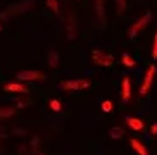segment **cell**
Here are the masks:
<instances>
[{"instance_id":"6da1fadb","label":"cell","mask_w":157,"mask_h":155,"mask_svg":"<svg viewBox=\"0 0 157 155\" xmlns=\"http://www.w3.org/2000/svg\"><path fill=\"white\" fill-rule=\"evenodd\" d=\"M31 4H33V0H23V2H19V4L10 5V7H7L4 12L0 14V19H2V21H5V19L12 17V16H17V14L26 12V10L31 7Z\"/></svg>"},{"instance_id":"7a4b0ae2","label":"cell","mask_w":157,"mask_h":155,"mask_svg":"<svg viewBox=\"0 0 157 155\" xmlns=\"http://www.w3.org/2000/svg\"><path fill=\"white\" fill-rule=\"evenodd\" d=\"M88 86H90V81L88 79H81V78H78V79H67V81L59 83L60 90H67V91H81Z\"/></svg>"},{"instance_id":"3957f363","label":"cell","mask_w":157,"mask_h":155,"mask_svg":"<svg viewBox=\"0 0 157 155\" xmlns=\"http://www.w3.org/2000/svg\"><path fill=\"white\" fill-rule=\"evenodd\" d=\"M17 81H45L47 76L42 73V71H35V69H24V71H19L16 74Z\"/></svg>"},{"instance_id":"277c9868","label":"cell","mask_w":157,"mask_h":155,"mask_svg":"<svg viewBox=\"0 0 157 155\" xmlns=\"http://www.w3.org/2000/svg\"><path fill=\"white\" fill-rule=\"evenodd\" d=\"M92 60L93 64L102 66V67H111L114 64V57L111 54H105L104 50H93L92 52Z\"/></svg>"},{"instance_id":"5b68a950","label":"cell","mask_w":157,"mask_h":155,"mask_svg":"<svg viewBox=\"0 0 157 155\" xmlns=\"http://www.w3.org/2000/svg\"><path fill=\"white\" fill-rule=\"evenodd\" d=\"M150 21H152V12L148 10L147 14H143L142 17H140L138 21H136V23L133 24V26L129 28V31H128L129 38H131V40H135V38H136V35H138V31H140V29H143V28L147 26V24L150 23Z\"/></svg>"},{"instance_id":"8992f818","label":"cell","mask_w":157,"mask_h":155,"mask_svg":"<svg viewBox=\"0 0 157 155\" xmlns=\"http://www.w3.org/2000/svg\"><path fill=\"white\" fill-rule=\"evenodd\" d=\"M155 64H150L147 69V73H145V78H143V83L142 86H140V95H147V91L150 90V86H152V81H154V76H155Z\"/></svg>"},{"instance_id":"52a82bcc","label":"cell","mask_w":157,"mask_h":155,"mask_svg":"<svg viewBox=\"0 0 157 155\" xmlns=\"http://www.w3.org/2000/svg\"><path fill=\"white\" fill-rule=\"evenodd\" d=\"M95 16H97V21L100 24V28H105L107 24V16H105V9H104V2L97 0L95 2Z\"/></svg>"},{"instance_id":"ba28073f","label":"cell","mask_w":157,"mask_h":155,"mask_svg":"<svg viewBox=\"0 0 157 155\" xmlns=\"http://www.w3.org/2000/svg\"><path fill=\"white\" fill-rule=\"evenodd\" d=\"M126 124H128V128H131L133 131H142L145 128V124H143L142 119H136V117H131V115H126L124 117Z\"/></svg>"},{"instance_id":"9c48e42d","label":"cell","mask_w":157,"mask_h":155,"mask_svg":"<svg viewBox=\"0 0 157 155\" xmlns=\"http://www.w3.org/2000/svg\"><path fill=\"white\" fill-rule=\"evenodd\" d=\"M66 33H67V38H69V40H74L76 35H78V24H76L73 16H69V21L66 24Z\"/></svg>"},{"instance_id":"30bf717a","label":"cell","mask_w":157,"mask_h":155,"mask_svg":"<svg viewBox=\"0 0 157 155\" xmlns=\"http://www.w3.org/2000/svg\"><path fill=\"white\" fill-rule=\"evenodd\" d=\"M121 98L123 102H128L131 98V83L129 78H123V86H121Z\"/></svg>"},{"instance_id":"8fae6325","label":"cell","mask_w":157,"mask_h":155,"mask_svg":"<svg viewBox=\"0 0 157 155\" xmlns=\"http://www.w3.org/2000/svg\"><path fill=\"white\" fill-rule=\"evenodd\" d=\"M4 91H10V93H28V88L21 85V83H7L4 86Z\"/></svg>"},{"instance_id":"7c38bea8","label":"cell","mask_w":157,"mask_h":155,"mask_svg":"<svg viewBox=\"0 0 157 155\" xmlns=\"http://www.w3.org/2000/svg\"><path fill=\"white\" fill-rule=\"evenodd\" d=\"M129 146H131V148H133V150L136 152L138 155H148L147 146L143 145L142 142H138V140H135V138H131V140H129Z\"/></svg>"},{"instance_id":"4fadbf2b","label":"cell","mask_w":157,"mask_h":155,"mask_svg":"<svg viewBox=\"0 0 157 155\" xmlns=\"http://www.w3.org/2000/svg\"><path fill=\"white\" fill-rule=\"evenodd\" d=\"M47 59H48V66H50V67H57L59 62H60V55H59V52H57V50H50Z\"/></svg>"},{"instance_id":"5bb4252c","label":"cell","mask_w":157,"mask_h":155,"mask_svg":"<svg viewBox=\"0 0 157 155\" xmlns=\"http://www.w3.org/2000/svg\"><path fill=\"white\" fill-rule=\"evenodd\" d=\"M121 64L124 66V67L131 69V67H135V66H136V62H135V59L128 54V52H124V54L121 55Z\"/></svg>"},{"instance_id":"9a60e30c","label":"cell","mask_w":157,"mask_h":155,"mask_svg":"<svg viewBox=\"0 0 157 155\" xmlns=\"http://www.w3.org/2000/svg\"><path fill=\"white\" fill-rule=\"evenodd\" d=\"M124 136V131H123V128H119V126H114V128L109 129V138H112V140H119V138Z\"/></svg>"},{"instance_id":"2e32d148","label":"cell","mask_w":157,"mask_h":155,"mask_svg":"<svg viewBox=\"0 0 157 155\" xmlns=\"http://www.w3.org/2000/svg\"><path fill=\"white\" fill-rule=\"evenodd\" d=\"M16 114V109L12 107H0V119H7Z\"/></svg>"},{"instance_id":"e0dca14e","label":"cell","mask_w":157,"mask_h":155,"mask_svg":"<svg viewBox=\"0 0 157 155\" xmlns=\"http://www.w3.org/2000/svg\"><path fill=\"white\" fill-rule=\"evenodd\" d=\"M48 107H50V109L54 110V112H60V110H62V104H60L59 100H56V98L48 102Z\"/></svg>"},{"instance_id":"ac0fdd59","label":"cell","mask_w":157,"mask_h":155,"mask_svg":"<svg viewBox=\"0 0 157 155\" xmlns=\"http://www.w3.org/2000/svg\"><path fill=\"white\" fill-rule=\"evenodd\" d=\"M47 5L52 9L54 14H59V0H47Z\"/></svg>"},{"instance_id":"d6986e66","label":"cell","mask_w":157,"mask_h":155,"mask_svg":"<svg viewBox=\"0 0 157 155\" xmlns=\"http://www.w3.org/2000/svg\"><path fill=\"white\" fill-rule=\"evenodd\" d=\"M116 7H117V14H123L126 9V0H116Z\"/></svg>"},{"instance_id":"ffe728a7","label":"cell","mask_w":157,"mask_h":155,"mask_svg":"<svg viewBox=\"0 0 157 155\" xmlns=\"http://www.w3.org/2000/svg\"><path fill=\"white\" fill-rule=\"evenodd\" d=\"M102 110L109 114V112L112 110V102L111 100H104V102H102Z\"/></svg>"},{"instance_id":"44dd1931","label":"cell","mask_w":157,"mask_h":155,"mask_svg":"<svg viewBox=\"0 0 157 155\" xmlns=\"http://www.w3.org/2000/svg\"><path fill=\"white\" fill-rule=\"evenodd\" d=\"M152 59L157 60V33H155V40H154V50H152Z\"/></svg>"},{"instance_id":"7402d4cb","label":"cell","mask_w":157,"mask_h":155,"mask_svg":"<svg viewBox=\"0 0 157 155\" xmlns=\"http://www.w3.org/2000/svg\"><path fill=\"white\" fill-rule=\"evenodd\" d=\"M150 134H152V136H157V123L152 124V128H150Z\"/></svg>"},{"instance_id":"603a6c76","label":"cell","mask_w":157,"mask_h":155,"mask_svg":"<svg viewBox=\"0 0 157 155\" xmlns=\"http://www.w3.org/2000/svg\"><path fill=\"white\" fill-rule=\"evenodd\" d=\"M0 31H2V23H0Z\"/></svg>"}]
</instances>
